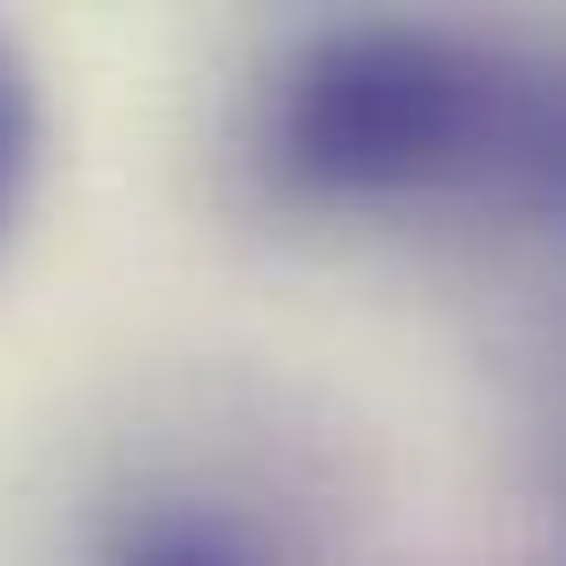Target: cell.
Wrapping results in <instances>:
<instances>
[{
    "label": "cell",
    "instance_id": "1",
    "mask_svg": "<svg viewBox=\"0 0 566 566\" xmlns=\"http://www.w3.org/2000/svg\"><path fill=\"white\" fill-rule=\"evenodd\" d=\"M513 80L424 27H345L318 35L274 106L283 177L318 195H407L495 168Z\"/></svg>",
    "mask_w": 566,
    "mask_h": 566
},
{
    "label": "cell",
    "instance_id": "2",
    "mask_svg": "<svg viewBox=\"0 0 566 566\" xmlns=\"http://www.w3.org/2000/svg\"><path fill=\"white\" fill-rule=\"evenodd\" d=\"M495 177H504L531 212L566 221V80L513 88V106H504V142H495Z\"/></svg>",
    "mask_w": 566,
    "mask_h": 566
},
{
    "label": "cell",
    "instance_id": "3",
    "mask_svg": "<svg viewBox=\"0 0 566 566\" xmlns=\"http://www.w3.org/2000/svg\"><path fill=\"white\" fill-rule=\"evenodd\" d=\"M115 566H256V548L212 513H159L115 548Z\"/></svg>",
    "mask_w": 566,
    "mask_h": 566
},
{
    "label": "cell",
    "instance_id": "4",
    "mask_svg": "<svg viewBox=\"0 0 566 566\" xmlns=\"http://www.w3.org/2000/svg\"><path fill=\"white\" fill-rule=\"evenodd\" d=\"M27 150H35V88H27L18 53L0 44V212H9L18 177H27Z\"/></svg>",
    "mask_w": 566,
    "mask_h": 566
}]
</instances>
